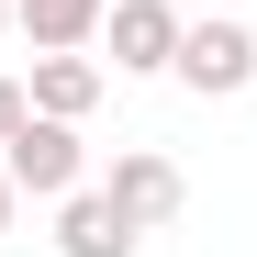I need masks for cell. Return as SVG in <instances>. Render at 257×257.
Wrapping results in <instances>:
<instances>
[{
	"label": "cell",
	"instance_id": "1",
	"mask_svg": "<svg viewBox=\"0 0 257 257\" xmlns=\"http://www.w3.org/2000/svg\"><path fill=\"white\" fill-rule=\"evenodd\" d=\"M179 90H201V101H246L257 90V34H246V12H190V34H179Z\"/></svg>",
	"mask_w": 257,
	"mask_h": 257
},
{
	"label": "cell",
	"instance_id": "2",
	"mask_svg": "<svg viewBox=\"0 0 257 257\" xmlns=\"http://www.w3.org/2000/svg\"><path fill=\"white\" fill-rule=\"evenodd\" d=\"M179 34H190L179 0H112V12H101V67H123V78H168V67H179Z\"/></svg>",
	"mask_w": 257,
	"mask_h": 257
},
{
	"label": "cell",
	"instance_id": "3",
	"mask_svg": "<svg viewBox=\"0 0 257 257\" xmlns=\"http://www.w3.org/2000/svg\"><path fill=\"white\" fill-rule=\"evenodd\" d=\"M0 168H12V190H23V201H67L78 179H90V146H78V123L23 112V135L0 146Z\"/></svg>",
	"mask_w": 257,
	"mask_h": 257
},
{
	"label": "cell",
	"instance_id": "4",
	"mask_svg": "<svg viewBox=\"0 0 257 257\" xmlns=\"http://www.w3.org/2000/svg\"><path fill=\"white\" fill-rule=\"evenodd\" d=\"M135 246H146V224H135L101 179H78V190L56 201V257H135Z\"/></svg>",
	"mask_w": 257,
	"mask_h": 257
},
{
	"label": "cell",
	"instance_id": "5",
	"mask_svg": "<svg viewBox=\"0 0 257 257\" xmlns=\"http://www.w3.org/2000/svg\"><path fill=\"white\" fill-rule=\"evenodd\" d=\"M101 190L135 212V224L157 235V224H179V201H190V179H179V157H157V146H123L112 168H101Z\"/></svg>",
	"mask_w": 257,
	"mask_h": 257
},
{
	"label": "cell",
	"instance_id": "6",
	"mask_svg": "<svg viewBox=\"0 0 257 257\" xmlns=\"http://www.w3.org/2000/svg\"><path fill=\"white\" fill-rule=\"evenodd\" d=\"M34 112H56V123H90L101 112V90H112V67L90 56V45H34Z\"/></svg>",
	"mask_w": 257,
	"mask_h": 257
},
{
	"label": "cell",
	"instance_id": "7",
	"mask_svg": "<svg viewBox=\"0 0 257 257\" xmlns=\"http://www.w3.org/2000/svg\"><path fill=\"white\" fill-rule=\"evenodd\" d=\"M101 12L112 0H12V34H34V45H101Z\"/></svg>",
	"mask_w": 257,
	"mask_h": 257
},
{
	"label": "cell",
	"instance_id": "8",
	"mask_svg": "<svg viewBox=\"0 0 257 257\" xmlns=\"http://www.w3.org/2000/svg\"><path fill=\"white\" fill-rule=\"evenodd\" d=\"M23 112H34V90H23V78H0V146L23 135Z\"/></svg>",
	"mask_w": 257,
	"mask_h": 257
},
{
	"label": "cell",
	"instance_id": "9",
	"mask_svg": "<svg viewBox=\"0 0 257 257\" xmlns=\"http://www.w3.org/2000/svg\"><path fill=\"white\" fill-rule=\"evenodd\" d=\"M12 212H23V190H12V168H0V235H12Z\"/></svg>",
	"mask_w": 257,
	"mask_h": 257
},
{
	"label": "cell",
	"instance_id": "10",
	"mask_svg": "<svg viewBox=\"0 0 257 257\" xmlns=\"http://www.w3.org/2000/svg\"><path fill=\"white\" fill-rule=\"evenodd\" d=\"M201 12H246V0H201Z\"/></svg>",
	"mask_w": 257,
	"mask_h": 257
},
{
	"label": "cell",
	"instance_id": "11",
	"mask_svg": "<svg viewBox=\"0 0 257 257\" xmlns=\"http://www.w3.org/2000/svg\"><path fill=\"white\" fill-rule=\"evenodd\" d=\"M0 34H12V0H0Z\"/></svg>",
	"mask_w": 257,
	"mask_h": 257
}]
</instances>
